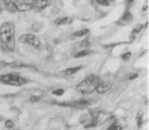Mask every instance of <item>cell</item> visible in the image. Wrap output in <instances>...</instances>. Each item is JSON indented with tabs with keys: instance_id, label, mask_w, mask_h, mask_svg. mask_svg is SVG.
<instances>
[{
	"instance_id": "obj_1",
	"label": "cell",
	"mask_w": 149,
	"mask_h": 130,
	"mask_svg": "<svg viewBox=\"0 0 149 130\" xmlns=\"http://www.w3.org/2000/svg\"><path fill=\"white\" fill-rule=\"evenodd\" d=\"M99 78L95 74H89L87 76L84 80L81 81L80 83H78L77 86V90L80 93L87 95V93H91L93 91H95L97 83L99 82Z\"/></svg>"
},
{
	"instance_id": "obj_2",
	"label": "cell",
	"mask_w": 149,
	"mask_h": 130,
	"mask_svg": "<svg viewBox=\"0 0 149 130\" xmlns=\"http://www.w3.org/2000/svg\"><path fill=\"white\" fill-rule=\"evenodd\" d=\"M15 35V25L11 21L8 22H3L0 26V41H1V46H5L9 41H11L15 39L13 37Z\"/></svg>"
},
{
	"instance_id": "obj_3",
	"label": "cell",
	"mask_w": 149,
	"mask_h": 130,
	"mask_svg": "<svg viewBox=\"0 0 149 130\" xmlns=\"http://www.w3.org/2000/svg\"><path fill=\"white\" fill-rule=\"evenodd\" d=\"M0 82L5 83V85H9V86H22L27 82V79L22 78L21 76L18 74H0Z\"/></svg>"
},
{
	"instance_id": "obj_4",
	"label": "cell",
	"mask_w": 149,
	"mask_h": 130,
	"mask_svg": "<svg viewBox=\"0 0 149 130\" xmlns=\"http://www.w3.org/2000/svg\"><path fill=\"white\" fill-rule=\"evenodd\" d=\"M19 41L21 43H25V44L32 46L36 49H40L41 48V41H40V39L36 37L35 35H32V33H24V35L19 36Z\"/></svg>"
},
{
	"instance_id": "obj_5",
	"label": "cell",
	"mask_w": 149,
	"mask_h": 130,
	"mask_svg": "<svg viewBox=\"0 0 149 130\" xmlns=\"http://www.w3.org/2000/svg\"><path fill=\"white\" fill-rule=\"evenodd\" d=\"M58 105L62 106V107H70V108L80 109V108H85V107L90 105V100L79 99V100H74V101H68V102H60Z\"/></svg>"
},
{
	"instance_id": "obj_6",
	"label": "cell",
	"mask_w": 149,
	"mask_h": 130,
	"mask_svg": "<svg viewBox=\"0 0 149 130\" xmlns=\"http://www.w3.org/2000/svg\"><path fill=\"white\" fill-rule=\"evenodd\" d=\"M15 3L17 7V10L21 11V13H26V11H29L32 9L31 2L27 1V0H17V1H15Z\"/></svg>"
},
{
	"instance_id": "obj_7",
	"label": "cell",
	"mask_w": 149,
	"mask_h": 130,
	"mask_svg": "<svg viewBox=\"0 0 149 130\" xmlns=\"http://www.w3.org/2000/svg\"><path fill=\"white\" fill-rule=\"evenodd\" d=\"M51 0H32L31 5H32V9L36 10H44L45 8L50 6Z\"/></svg>"
},
{
	"instance_id": "obj_8",
	"label": "cell",
	"mask_w": 149,
	"mask_h": 130,
	"mask_svg": "<svg viewBox=\"0 0 149 130\" xmlns=\"http://www.w3.org/2000/svg\"><path fill=\"white\" fill-rule=\"evenodd\" d=\"M132 19H134V17H132V15H131V13L129 11V10H126L124 13V15L120 17V19L118 20V24L119 26H126V25H129L131 21H132Z\"/></svg>"
},
{
	"instance_id": "obj_9",
	"label": "cell",
	"mask_w": 149,
	"mask_h": 130,
	"mask_svg": "<svg viewBox=\"0 0 149 130\" xmlns=\"http://www.w3.org/2000/svg\"><path fill=\"white\" fill-rule=\"evenodd\" d=\"M110 88H111V86H110L109 83L99 81V82L97 83V86H96V89H95V90H96L98 93H106L107 91L110 90Z\"/></svg>"
},
{
	"instance_id": "obj_10",
	"label": "cell",
	"mask_w": 149,
	"mask_h": 130,
	"mask_svg": "<svg viewBox=\"0 0 149 130\" xmlns=\"http://www.w3.org/2000/svg\"><path fill=\"white\" fill-rule=\"evenodd\" d=\"M72 22V19L69 18V17H60V18H57L54 24L56 26H63V25H69Z\"/></svg>"
},
{
	"instance_id": "obj_11",
	"label": "cell",
	"mask_w": 149,
	"mask_h": 130,
	"mask_svg": "<svg viewBox=\"0 0 149 130\" xmlns=\"http://www.w3.org/2000/svg\"><path fill=\"white\" fill-rule=\"evenodd\" d=\"M82 69V66H78V67H70V68L63 70V74L65 76H74L76 74L78 71H80Z\"/></svg>"
},
{
	"instance_id": "obj_12",
	"label": "cell",
	"mask_w": 149,
	"mask_h": 130,
	"mask_svg": "<svg viewBox=\"0 0 149 130\" xmlns=\"http://www.w3.org/2000/svg\"><path fill=\"white\" fill-rule=\"evenodd\" d=\"M88 33H89V29H88V28H84V29H81V30H78V31H76V32H74V33H72V37L81 38V37L87 36Z\"/></svg>"
},
{
	"instance_id": "obj_13",
	"label": "cell",
	"mask_w": 149,
	"mask_h": 130,
	"mask_svg": "<svg viewBox=\"0 0 149 130\" xmlns=\"http://www.w3.org/2000/svg\"><path fill=\"white\" fill-rule=\"evenodd\" d=\"M79 47H80V49H89L90 48V40L86 38V39H82V41L79 43Z\"/></svg>"
},
{
	"instance_id": "obj_14",
	"label": "cell",
	"mask_w": 149,
	"mask_h": 130,
	"mask_svg": "<svg viewBox=\"0 0 149 130\" xmlns=\"http://www.w3.org/2000/svg\"><path fill=\"white\" fill-rule=\"evenodd\" d=\"M6 10L7 11H9V13H18L17 7H16V3H15L13 1L11 2V3H9V5H6Z\"/></svg>"
},
{
	"instance_id": "obj_15",
	"label": "cell",
	"mask_w": 149,
	"mask_h": 130,
	"mask_svg": "<svg viewBox=\"0 0 149 130\" xmlns=\"http://www.w3.org/2000/svg\"><path fill=\"white\" fill-rule=\"evenodd\" d=\"M97 1V3L100 5V6H105V7H108V6H111L115 3V0H96Z\"/></svg>"
},
{
	"instance_id": "obj_16",
	"label": "cell",
	"mask_w": 149,
	"mask_h": 130,
	"mask_svg": "<svg viewBox=\"0 0 149 130\" xmlns=\"http://www.w3.org/2000/svg\"><path fill=\"white\" fill-rule=\"evenodd\" d=\"M91 54V51L89 49H82L80 51H78L77 54H76V58H81V57H85V56H88V55H90Z\"/></svg>"
},
{
	"instance_id": "obj_17",
	"label": "cell",
	"mask_w": 149,
	"mask_h": 130,
	"mask_svg": "<svg viewBox=\"0 0 149 130\" xmlns=\"http://www.w3.org/2000/svg\"><path fill=\"white\" fill-rule=\"evenodd\" d=\"M143 28H145V26L141 25V24H138V25L132 29V31H131V33H134V35H137V33H139L141 30H143Z\"/></svg>"
},
{
	"instance_id": "obj_18",
	"label": "cell",
	"mask_w": 149,
	"mask_h": 130,
	"mask_svg": "<svg viewBox=\"0 0 149 130\" xmlns=\"http://www.w3.org/2000/svg\"><path fill=\"white\" fill-rule=\"evenodd\" d=\"M5 127H6L8 130H11L15 128V124H13V120H10V119H8V120H6L5 121Z\"/></svg>"
},
{
	"instance_id": "obj_19",
	"label": "cell",
	"mask_w": 149,
	"mask_h": 130,
	"mask_svg": "<svg viewBox=\"0 0 149 130\" xmlns=\"http://www.w3.org/2000/svg\"><path fill=\"white\" fill-rule=\"evenodd\" d=\"M130 58H131V52H130V51L124 52V54L121 55V59H123L124 61H128V60H129Z\"/></svg>"
},
{
	"instance_id": "obj_20",
	"label": "cell",
	"mask_w": 149,
	"mask_h": 130,
	"mask_svg": "<svg viewBox=\"0 0 149 130\" xmlns=\"http://www.w3.org/2000/svg\"><path fill=\"white\" fill-rule=\"evenodd\" d=\"M143 121H145V120H143V115H141V112H140V113H139V115H138V118H137V126H138V127H139V128H140V127H141V126H143Z\"/></svg>"
},
{
	"instance_id": "obj_21",
	"label": "cell",
	"mask_w": 149,
	"mask_h": 130,
	"mask_svg": "<svg viewBox=\"0 0 149 130\" xmlns=\"http://www.w3.org/2000/svg\"><path fill=\"white\" fill-rule=\"evenodd\" d=\"M63 93H65V90H63V89H61V88H60V89H55V90L52 91V95L58 96V97H59V96H62Z\"/></svg>"
},
{
	"instance_id": "obj_22",
	"label": "cell",
	"mask_w": 149,
	"mask_h": 130,
	"mask_svg": "<svg viewBox=\"0 0 149 130\" xmlns=\"http://www.w3.org/2000/svg\"><path fill=\"white\" fill-rule=\"evenodd\" d=\"M121 129H123V128H121L120 126H118V124H112L107 130H121Z\"/></svg>"
},
{
	"instance_id": "obj_23",
	"label": "cell",
	"mask_w": 149,
	"mask_h": 130,
	"mask_svg": "<svg viewBox=\"0 0 149 130\" xmlns=\"http://www.w3.org/2000/svg\"><path fill=\"white\" fill-rule=\"evenodd\" d=\"M41 28H42V24H35L33 25V27H32V29H33V31H40L41 30Z\"/></svg>"
},
{
	"instance_id": "obj_24",
	"label": "cell",
	"mask_w": 149,
	"mask_h": 130,
	"mask_svg": "<svg viewBox=\"0 0 149 130\" xmlns=\"http://www.w3.org/2000/svg\"><path fill=\"white\" fill-rule=\"evenodd\" d=\"M39 100H40V98H39L38 96H31L30 98H29V101L32 102V104H33V102H37V101H39Z\"/></svg>"
},
{
	"instance_id": "obj_25",
	"label": "cell",
	"mask_w": 149,
	"mask_h": 130,
	"mask_svg": "<svg viewBox=\"0 0 149 130\" xmlns=\"http://www.w3.org/2000/svg\"><path fill=\"white\" fill-rule=\"evenodd\" d=\"M136 78H138V74H131L130 76L128 77V79H129L130 81H131V80H135Z\"/></svg>"
},
{
	"instance_id": "obj_26",
	"label": "cell",
	"mask_w": 149,
	"mask_h": 130,
	"mask_svg": "<svg viewBox=\"0 0 149 130\" xmlns=\"http://www.w3.org/2000/svg\"><path fill=\"white\" fill-rule=\"evenodd\" d=\"M134 1H135V0H126V3H127V7L129 8V7H130L131 5H132V3H134Z\"/></svg>"
},
{
	"instance_id": "obj_27",
	"label": "cell",
	"mask_w": 149,
	"mask_h": 130,
	"mask_svg": "<svg viewBox=\"0 0 149 130\" xmlns=\"http://www.w3.org/2000/svg\"><path fill=\"white\" fill-rule=\"evenodd\" d=\"M147 9H148V3L146 2V5L143 7V10H141V11H143V13H145V11H147Z\"/></svg>"
},
{
	"instance_id": "obj_28",
	"label": "cell",
	"mask_w": 149,
	"mask_h": 130,
	"mask_svg": "<svg viewBox=\"0 0 149 130\" xmlns=\"http://www.w3.org/2000/svg\"><path fill=\"white\" fill-rule=\"evenodd\" d=\"M13 0H3V3H5V6L6 5H9V3H11Z\"/></svg>"
},
{
	"instance_id": "obj_29",
	"label": "cell",
	"mask_w": 149,
	"mask_h": 130,
	"mask_svg": "<svg viewBox=\"0 0 149 130\" xmlns=\"http://www.w3.org/2000/svg\"><path fill=\"white\" fill-rule=\"evenodd\" d=\"M135 38H136V35L131 33V35H130V40H131V41H132V40H135Z\"/></svg>"
},
{
	"instance_id": "obj_30",
	"label": "cell",
	"mask_w": 149,
	"mask_h": 130,
	"mask_svg": "<svg viewBox=\"0 0 149 130\" xmlns=\"http://www.w3.org/2000/svg\"><path fill=\"white\" fill-rule=\"evenodd\" d=\"M0 121H2V118H1V117H0Z\"/></svg>"
},
{
	"instance_id": "obj_31",
	"label": "cell",
	"mask_w": 149,
	"mask_h": 130,
	"mask_svg": "<svg viewBox=\"0 0 149 130\" xmlns=\"http://www.w3.org/2000/svg\"><path fill=\"white\" fill-rule=\"evenodd\" d=\"M11 130H17V129H11Z\"/></svg>"
}]
</instances>
